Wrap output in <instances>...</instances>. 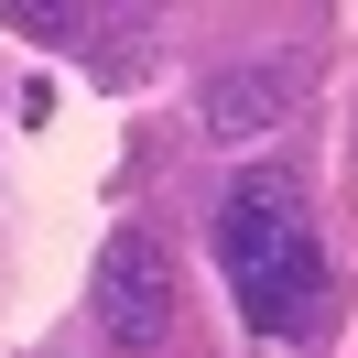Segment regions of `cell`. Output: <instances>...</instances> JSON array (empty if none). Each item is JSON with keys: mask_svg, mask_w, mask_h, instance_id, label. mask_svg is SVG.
Here are the masks:
<instances>
[{"mask_svg": "<svg viewBox=\"0 0 358 358\" xmlns=\"http://www.w3.org/2000/svg\"><path fill=\"white\" fill-rule=\"evenodd\" d=\"M206 239H217V271H228V293H239V315L261 336H315L326 326L336 271H326V239H315L304 196L282 174H239L217 196V217H206Z\"/></svg>", "mask_w": 358, "mask_h": 358, "instance_id": "obj_1", "label": "cell"}, {"mask_svg": "<svg viewBox=\"0 0 358 358\" xmlns=\"http://www.w3.org/2000/svg\"><path fill=\"white\" fill-rule=\"evenodd\" d=\"M98 336L131 348V358L174 336V261H163L152 228H120V239L98 250Z\"/></svg>", "mask_w": 358, "mask_h": 358, "instance_id": "obj_2", "label": "cell"}, {"mask_svg": "<svg viewBox=\"0 0 358 358\" xmlns=\"http://www.w3.org/2000/svg\"><path fill=\"white\" fill-rule=\"evenodd\" d=\"M196 120H206V141H228V152L271 141L293 120V66H282V55H271V66H217L206 98H196Z\"/></svg>", "mask_w": 358, "mask_h": 358, "instance_id": "obj_3", "label": "cell"}, {"mask_svg": "<svg viewBox=\"0 0 358 358\" xmlns=\"http://www.w3.org/2000/svg\"><path fill=\"white\" fill-rule=\"evenodd\" d=\"M0 22L33 33V44H98V22H109V11H76V0H0Z\"/></svg>", "mask_w": 358, "mask_h": 358, "instance_id": "obj_4", "label": "cell"}]
</instances>
